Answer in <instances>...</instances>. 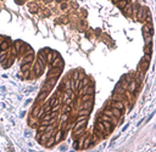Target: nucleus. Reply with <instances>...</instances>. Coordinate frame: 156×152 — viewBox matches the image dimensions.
Returning a JSON list of instances; mask_svg holds the SVG:
<instances>
[{"mask_svg": "<svg viewBox=\"0 0 156 152\" xmlns=\"http://www.w3.org/2000/svg\"><path fill=\"white\" fill-rule=\"evenodd\" d=\"M90 115V110H87V108H81L78 111V116H89Z\"/></svg>", "mask_w": 156, "mask_h": 152, "instance_id": "obj_21", "label": "nucleus"}, {"mask_svg": "<svg viewBox=\"0 0 156 152\" xmlns=\"http://www.w3.org/2000/svg\"><path fill=\"white\" fill-rule=\"evenodd\" d=\"M81 108H87V110H90V111H92V108H93V100H89V101H84Z\"/></svg>", "mask_w": 156, "mask_h": 152, "instance_id": "obj_14", "label": "nucleus"}, {"mask_svg": "<svg viewBox=\"0 0 156 152\" xmlns=\"http://www.w3.org/2000/svg\"><path fill=\"white\" fill-rule=\"evenodd\" d=\"M95 128L98 129V133H104V131L106 130V129H105V127L102 125V123H101L100 120H99V122L97 123V125H95Z\"/></svg>", "mask_w": 156, "mask_h": 152, "instance_id": "obj_18", "label": "nucleus"}, {"mask_svg": "<svg viewBox=\"0 0 156 152\" xmlns=\"http://www.w3.org/2000/svg\"><path fill=\"white\" fill-rule=\"evenodd\" d=\"M62 135H64V131H62V130H57V131H56L55 138H54L55 142H59V141H61V139H62Z\"/></svg>", "mask_w": 156, "mask_h": 152, "instance_id": "obj_16", "label": "nucleus"}, {"mask_svg": "<svg viewBox=\"0 0 156 152\" xmlns=\"http://www.w3.org/2000/svg\"><path fill=\"white\" fill-rule=\"evenodd\" d=\"M53 131H44V134H43V135H41V136H39V140H40V142H46V140H48V139L50 138L51 135H53Z\"/></svg>", "mask_w": 156, "mask_h": 152, "instance_id": "obj_8", "label": "nucleus"}, {"mask_svg": "<svg viewBox=\"0 0 156 152\" xmlns=\"http://www.w3.org/2000/svg\"><path fill=\"white\" fill-rule=\"evenodd\" d=\"M28 7H29V10L32 11V12H37V4H34V3H31V4L28 5Z\"/></svg>", "mask_w": 156, "mask_h": 152, "instance_id": "obj_25", "label": "nucleus"}, {"mask_svg": "<svg viewBox=\"0 0 156 152\" xmlns=\"http://www.w3.org/2000/svg\"><path fill=\"white\" fill-rule=\"evenodd\" d=\"M112 1H114V3L116 4V3H117V1H119V0H112Z\"/></svg>", "mask_w": 156, "mask_h": 152, "instance_id": "obj_31", "label": "nucleus"}, {"mask_svg": "<svg viewBox=\"0 0 156 152\" xmlns=\"http://www.w3.org/2000/svg\"><path fill=\"white\" fill-rule=\"evenodd\" d=\"M115 92H116V94H121V95H123L124 92H126V89H124V88L118 83L117 85H116V88H115Z\"/></svg>", "mask_w": 156, "mask_h": 152, "instance_id": "obj_13", "label": "nucleus"}, {"mask_svg": "<svg viewBox=\"0 0 156 152\" xmlns=\"http://www.w3.org/2000/svg\"><path fill=\"white\" fill-rule=\"evenodd\" d=\"M93 95H89V94H84V95H82V102L84 101H89V100H93Z\"/></svg>", "mask_w": 156, "mask_h": 152, "instance_id": "obj_24", "label": "nucleus"}, {"mask_svg": "<svg viewBox=\"0 0 156 152\" xmlns=\"http://www.w3.org/2000/svg\"><path fill=\"white\" fill-rule=\"evenodd\" d=\"M128 4V0H119V1H117V3H116V5H117V7H118V9H123L124 6H126V5Z\"/></svg>", "mask_w": 156, "mask_h": 152, "instance_id": "obj_19", "label": "nucleus"}, {"mask_svg": "<svg viewBox=\"0 0 156 152\" xmlns=\"http://www.w3.org/2000/svg\"><path fill=\"white\" fill-rule=\"evenodd\" d=\"M112 100L114 101H121V102H123V100H124V97H123V95H121V94H114V96H112Z\"/></svg>", "mask_w": 156, "mask_h": 152, "instance_id": "obj_17", "label": "nucleus"}, {"mask_svg": "<svg viewBox=\"0 0 156 152\" xmlns=\"http://www.w3.org/2000/svg\"><path fill=\"white\" fill-rule=\"evenodd\" d=\"M122 11H123V14L127 15V16H133V15H132V4H131V3H128V4H127L123 7V9H122Z\"/></svg>", "mask_w": 156, "mask_h": 152, "instance_id": "obj_9", "label": "nucleus"}, {"mask_svg": "<svg viewBox=\"0 0 156 152\" xmlns=\"http://www.w3.org/2000/svg\"><path fill=\"white\" fill-rule=\"evenodd\" d=\"M149 14H146V9L145 7H140V9H138V12H137V20L138 21H143V20H145Z\"/></svg>", "mask_w": 156, "mask_h": 152, "instance_id": "obj_5", "label": "nucleus"}, {"mask_svg": "<svg viewBox=\"0 0 156 152\" xmlns=\"http://www.w3.org/2000/svg\"><path fill=\"white\" fill-rule=\"evenodd\" d=\"M101 123H102V125L105 127L106 130H109V131H110V130L112 129V124H111V122H106V120H104V122H101Z\"/></svg>", "mask_w": 156, "mask_h": 152, "instance_id": "obj_23", "label": "nucleus"}, {"mask_svg": "<svg viewBox=\"0 0 156 152\" xmlns=\"http://www.w3.org/2000/svg\"><path fill=\"white\" fill-rule=\"evenodd\" d=\"M67 118H68V113H62V116H61V122L65 123L67 120Z\"/></svg>", "mask_w": 156, "mask_h": 152, "instance_id": "obj_28", "label": "nucleus"}, {"mask_svg": "<svg viewBox=\"0 0 156 152\" xmlns=\"http://www.w3.org/2000/svg\"><path fill=\"white\" fill-rule=\"evenodd\" d=\"M43 71H44V68L41 67V65L37 61L36 65H34V73H36V77H40L41 73H43Z\"/></svg>", "mask_w": 156, "mask_h": 152, "instance_id": "obj_7", "label": "nucleus"}, {"mask_svg": "<svg viewBox=\"0 0 156 152\" xmlns=\"http://www.w3.org/2000/svg\"><path fill=\"white\" fill-rule=\"evenodd\" d=\"M21 71H22V72L31 71V63H22V66H21Z\"/></svg>", "mask_w": 156, "mask_h": 152, "instance_id": "obj_22", "label": "nucleus"}, {"mask_svg": "<svg viewBox=\"0 0 156 152\" xmlns=\"http://www.w3.org/2000/svg\"><path fill=\"white\" fill-rule=\"evenodd\" d=\"M48 94H49V91L48 90H41V92L38 95V97H37V101L39 102V101H43V100H45L46 99V96H48Z\"/></svg>", "mask_w": 156, "mask_h": 152, "instance_id": "obj_12", "label": "nucleus"}, {"mask_svg": "<svg viewBox=\"0 0 156 152\" xmlns=\"http://www.w3.org/2000/svg\"><path fill=\"white\" fill-rule=\"evenodd\" d=\"M45 130H46V125H40V124H39V128H38V131H39V133H44Z\"/></svg>", "mask_w": 156, "mask_h": 152, "instance_id": "obj_29", "label": "nucleus"}, {"mask_svg": "<svg viewBox=\"0 0 156 152\" xmlns=\"http://www.w3.org/2000/svg\"><path fill=\"white\" fill-rule=\"evenodd\" d=\"M110 111H111V113H112V116L116 117V118H119V117L122 116V111L117 110V108H115V107H110Z\"/></svg>", "mask_w": 156, "mask_h": 152, "instance_id": "obj_11", "label": "nucleus"}, {"mask_svg": "<svg viewBox=\"0 0 156 152\" xmlns=\"http://www.w3.org/2000/svg\"><path fill=\"white\" fill-rule=\"evenodd\" d=\"M71 112V107L68 106V103H66L64 107H62V113H70Z\"/></svg>", "mask_w": 156, "mask_h": 152, "instance_id": "obj_27", "label": "nucleus"}, {"mask_svg": "<svg viewBox=\"0 0 156 152\" xmlns=\"http://www.w3.org/2000/svg\"><path fill=\"white\" fill-rule=\"evenodd\" d=\"M60 103V100H59V97L57 96H54L53 99L50 100V102H49V105H50L51 107L53 106H56V105H59Z\"/></svg>", "mask_w": 156, "mask_h": 152, "instance_id": "obj_20", "label": "nucleus"}, {"mask_svg": "<svg viewBox=\"0 0 156 152\" xmlns=\"http://www.w3.org/2000/svg\"><path fill=\"white\" fill-rule=\"evenodd\" d=\"M62 72V68H50L48 73V78H59Z\"/></svg>", "mask_w": 156, "mask_h": 152, "instance_id": "obj_4", "label": "nucleus"}, {"mask_svg": "<svg viewBox=\"0 0 156 152\" xmlns=\"http://www.w3.org/2000/svg\"><path fill=\"white\" fill-rule=\"evenodd\" d=\"M50 68H64V60L61 56L56 57L55 60L51 61V63H49V69Z\"/></svg>", "mask_w": 156, "mask_h": 152, "instance_id": "obj_1", "label": "nucleus"}, {"mask_svg": "<svg viewBox=\"0 0 156 152\" xmlns=\"http://www.w3.org/2000/svg\"><path fill=\"white\" fill-rule=\"evenodd\" d=\"M59 56H60V54L57 51L46 49V62H48V63H51V61L55 60L56 57H59Z\"/></svg>", "mask_w": 156, "mask_h": 152, "instance_id": "obj_2", "label": "nucleus"}, {"mask_svg": "<svg viewBox=\"0 0 156 152\" xmlns=\"http://www.w3.org/2000/svg\"><path fill=\"white\" fill-rule=\"evenodd\" d=\"M11 46V40H9L7 38H5L3 42H0V54L4 52V51H7Z\"/></svg>", "mask_w": 156, "mask_h": 152, "instance_id": "obj_3", "label": "nucleus"}, {"mask_svg": "<svg viewBox=\"0 0 156 152\" xmlns=\"http://www.w3.org/2000/svg\"><path fill=\"white\" fill-rule=\"evenodd\" d=\"M78 75H79V72H78V71H74V72H73V75H72V78H71V79H73V80H77V79H78Z\"/></svg>", "mask_w": 156, "mask_h": 152, "instance_id": "obj_30", "label": "nucleus"}, {"mask_svg": "<svg viewBox=\"0 0 156 152\" xmlns=\"http://www.w3.org/2000/svg\"><path fill=\"white\" fill-rule=\"evenodd\" d=\"M0 37H1V35H0Z\"/></svg>", "mask_w": 156, "mask_h": 152, "instance_id": "obj_32", "label": "nucleus"}, {"mask_svg": "<svg viewBox=\"0 0 156 152\" xmlns=\"http://www.w3.org/2000/svg\"><path fill=\"white\" fill-rule=\"evenodd\" d=\"M111 107H115V108H117V110H121V111L124 110L123 102H121V101H114V102H111Z\"/></svg>", "mask_w": 156, "mask_h": 152, "instance_id": "obj_10", "label": "nucleus"}, {"mask_svg": "<svg viewBox=\"0 0 156 152\" xmlns=\"http://www.w3.org/2000/svg\"><path fill=\"white\" fill-rule=\"evenodd\" d=\"M84 94H89V95H93L94 94V87L93 85H85L81 89V95H84Z\"/></svg>", "mask_w": 156, "mask_h": 152, "instance_id": "obj_6", "label": "nucleus"}, {"mask_svg": "<svg viewBox=\"0 0 156 152\" xmlns=\"http://www.w3.org/2000/svg\"><path fill=\"white\" fill-rule=\"evenodd\" d=\"M15 59H16V57H15V56H12V55H11V57H9V59H7V60L5 61V62H6V63H5V65H4V68H9L10 66L12 65V63H14Z\"/></svg>", "mask_w": 156, "mask_h": 152, "instance_id": "obj_15", "label": "nucleus"}, {"mask_svg": "<svg viewBox=\"0 0 156 152\" xmlns=\"http://www.w3.org/2000/svg\"><path fill=\"white\" fill-rule=\"evenodd\" d=\"M22 45H23V42H22V40H16V42L14 43V46L16 48V49H17V50H20V48H21Z\"/></svg>", "mask_w": 156, "mask_h": 152, "instance_id": "obj_26", "label": "nucleus"}]
</instances>
